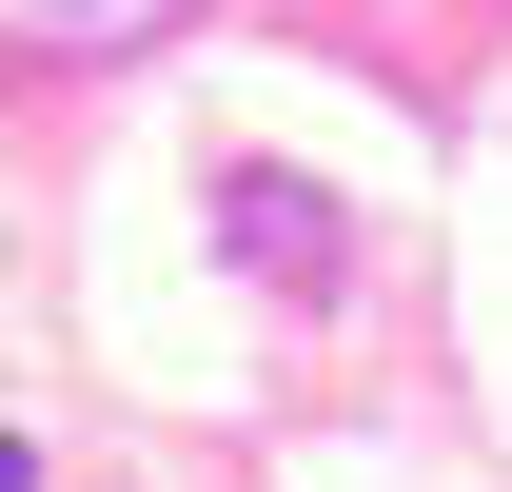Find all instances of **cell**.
<instances>
[{
	"instance_id": "7a4b0ae2",
	"label": "cell",
	"mask_w": 512,
	"mask_h": 492,
	"mask_svg": "<svg viewBox=\"0 0 512 492\" xmlns=\"http://www.w3.org/2000/svg\"><path fill=\"white\" fill-rule=\"evenodd\" d=\"M0 492H40V453H20V433H0Z\"/></svg>"
},
{
	"instance_id": "3957f363",
	"label": "cell",
	"mask_w": 512,
	"mask_h": 492,
	"mask_svg": "<svg viewBox=\"0 0 512 492\" xmlns=\"http://www.w3.org/2000/svg\"><path fill=\"white\" fill-rule=\"evenodd\" d=\"M40 20H99V0H40Z\"/></svg>"
},
{
	"instance_id": "6da1fadb",
	"label": "cell",
	"mask_w": 512,
	"mask_h": 492,
	"mask_svg": "<svg viewBox=\"0 0 512 492\" xmlns=\"http://www.w3.org/2000/svg\"><path fill=\"white\" fill-rule=\"evenodd\" d=\"M237 217H256L276 276H335V237H316V197H296V178H237Z\"/></svg>"
}]
</instances>
